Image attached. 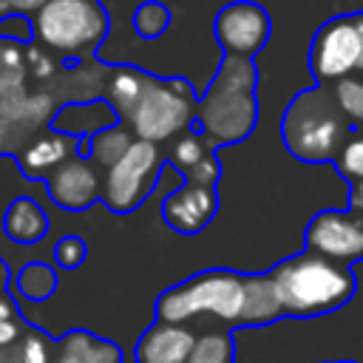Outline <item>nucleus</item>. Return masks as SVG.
<instances>
[{
  "mask_svg": "<svg viewBox=\"0 0 363 363\" xmlns=\"http://www.w3.org/2000/svg\"><path fill=\"white\" fill-rule=\"evenodd\" d=\"M352 119L340 108L335 88L312 85L298 91L284 116H281V139L284 147L306 164L337 162L343 147L352 142Z\"/></svg>",
  "mask_w": 363,
  "mask_h": 363,
  "instance_id": "f257e3e1",
  "label": "nucleus"
},
{
  "mask_svg": "<svg viewBox=\"0 0 363 363\" xmlns=\"http://www.w3.org/2000/svg\"><path fill=\"white\" fill-rule=\"evenodd\" d=\"M284 315L289 318H318L346 306L357 292V278L352 267L335 264L309 250L284 258L269 269Z\"/></svg>",
  "mask_w": 363,
  "mask_h": 363,
  "instance_id": "f03ea898",
  "label": "nucleus"
},
{
  "mask_svg": "<svg viewBox=\"0 0 363 363\" xmlns=\"http://www.w3.org/2000/svg\"><path fill=\"white\" fill-rule=\"evenodd\" d=\"M258 71L247 57L224 54L210 88L199 99L196 125L207 136L213 147L244 142L258 122V99H255Z\"/></svg>",
  "mask_w": 363,
  "mask_h": 363,
  "instance_id": "7ed1b4c3",
  "label": "nucleus"
},
{
  "mask_svg": "<svg viewBox=\"0 0 363 363\" xmlns=\"http://www.w3.org/2000/svg\"><path fill=\"white\" fill-rule=\"evenodd\" d=\"M247 275L235 269H204L164 289L156 298V320L184 323L196 315H216L230 326L244 323Z\"/></svg>",
  "mask_w": 363,
  "mask_h": 363,
  "instance_id": "20e7f679",
  "label": "nucleus"
},
{
  "mask_svg": "<svg viewBox=\"0 0 363 363\" xmlns=\"http://www.w3.org/2000/svg\"><path fill=\"white\" fill-rule=\"evenodd\" d=\"M34 37L62 54H91L108 34V14L99 0H48L34 14Z\"/></svg>",
  "mask_w": 363,
  "mask_h": 363,
  "instance_id": "39448f33",
  "label": "nucleus"
},
{
  "mask_svg": "<svg viewBox=\"0 0 363 363\" xmlns=\"http://www.w3.org/2000/svg\"><path fill=\"white\" fill-rule=\"evenodd\" d=\"M199 113V99L184 79H150L139 105L130 113V128L136 139L164 142L176 133L190 130Z\"/></svg>",
  "mask_w": 363,
  "mask_h": 363,
  "instance_id": "423d86ee",
  "label": "nucleus"
},
{
  "mask_svg": "<svg viewBox=\"0 0 363 363\" xmlns=\"http://www.w3.org/2000/svg\"><path fill=\"white\" fill-rule=\"evenodd\" d=\"M164 159L153 142L133 139L128 153L105 170L102 179V201L113 213L136 210L156 187V176L162 173Z\"/></svg>",
  "mask_w": 363,
  "mask_h": 363,
  "instance_id": "0eeeda50",
  "label": "nucleus"
},
{
  "mask_svg": "<svg viewBox=\"0 0 363 363\" xmlns=\"http://www.w3.org/2000/svg\"><path fill=\"white\" fill-rule=\"evenodd\" d=\"M360 57H363V40L354 14H337L329 17L312 37L309 68L318 85H329L352 77L354 68H360Z\"/></svg>",
  "mask_w": 363,
  "mask_h": 363,
  "instance_id": "6e6552de",
  "label": "nucleus"
},
{
  "mask_svg": "<svg viewBox=\"0 0 363 363\" xmlns=\"http://www.w3.org/2000/svg\"><path fill=\"white\" fill-rule=\"evenodd\" d=\"M303 244L309 252L343 267L363 261V213L349 207L315 213L303 230Z\"/></svg>",
  "mask_w": 363,
  "mask_h": 363,
  "instance_id": "1a4fd4ad",
  "label": "nucleus"
},
{
  "mask_svg": "<svg viewBox=\"0 0 363 363\" xmlns=\"http://www.w3.org/2000/svg\"><path fill=\"white\" fill-rule=\"evenodd\" d=\"M272 23L264 6L252 0H235L227 3L213 23V34L224 54L230 57H247L252 60L269 40Z\"/></svg>",
  "mask_w": 363,
  "mask_h": 363,
  "instance_id": "9d476101",
  "label": "nucleus"
},
{
  "mask_svg": "<svg viewBox=\"0 0 363 363\" xmlns=\"http://www.w3.org/2000/svg\"><path fill=\"white\" fill-rule=\"evenodd\" d=\"M218 210V193L213 184H182L162 201V218L167 221L170 230L182 235H196L201 233Z\"/></svg>",
  "mask_w": 363,
  "mask_h": 363,
  "instance_id": "9b49d317",
  "label": "nucleus"
},
{
  "mask_svg": "<svg viewBox=\"0 0 363 363\" xmlns=\"http://www.w3.org/2000/svg\"><path fill=\"white\" fill-rule=\"evenodd\" d=\"M45 190L51 201L62 210H85L102 196V182L96 170L82 159L71 156L60 167H54L45 179Z\"/></svg>",
  "mask_w": 363,
  "mask_h": 363,
  "instance_id": "f8f14e48",
  "label": "nucleus"
},
{
  "mask_svg": "<svg viewBox=\"0 0 363 363\" xmlns=\"http://www.w3.org/2000/svg\"><path fill=\"white\" fill-rule=\"evenodd\" d=\"M196 337L182 323L153 320L136 343V363H187Z\"/></svg>",
  "mask_w": 363,
  "mask_h": 363,
  "instance_id": "ddd939ff",
  "label": "nucleus"
},
{
  "mask_svg": "<svg viewBox=\"0 0 363 363\" xmlns=\"http://www.w3.org/2000/svg\"><path fill=\"white\" fill-rule=\"evenodd\" d=\"M77 150V136H65L60 130H48L37 139H31L23 153H20V170L28 179H48V173L54 167H60L62 162H68Z\"/></svg>",
  "mask_w": 363,
  "mask_h": 363,
  "instance_id": "4468645a",
  "label": "nucleus"
},
{
  "mask_svg": "<svg viewBox=\"0 0 363 363\" xmlns=\"http://www.w3.org/2000/svg\"><path fill=\"white\" fill-rule=\"evenodd\" d=\"M3 233L14 244H37L48 233V216L34 199L20 196L9 204L6 216H3Z\"/></svg>",
  "mask_w": 363,
  "mask_h": 363,
  "instance_id": "2eb2a0df",
  "label": "nucleus"
},
{
  "mask_svg": "<svg viewBox=\"0 0 363 363\" xmlns=\"http://www.w3.org/2000/svg\"><path fill=\"white\" fill-rule=\"evenodd\" d=\"M284 318V306L278 301L275 284L269 272H255L247 275V309H244V323L241 326H264Z\"/></svg>",
  "mask_w": 363,
  "mask_h": 363,
  "instance_id": "dca6fc26",
  "label": "nucleus"
},
{
  "mask_svg": "<svg viewBox=\"0 0 363 363\" xmlns=\"http://www.w3.org/2000/svg\"><path fill=\"white\" fill-rule=\"evenodd\" d=\"M150 79L153 77H147V74H142V71H136L130 65H119L111 74V79L105 82V102L116 111V116L130 119V113L139 105V99H142L145 88L150 85Z\"/></svg>",
  "mask_w": 363,
  "mask_h": 363,
  "instance_id": "f3484780",
  "label": "nucleus"
},
{
  "mask_svg": "<svg viewBox=\"0 0 363 363\" xmlns=\"http://www.w3.org/2000/svg\"><path fill=\"white\" fill-rule=\"evenodd\" d=\"M14 289L26 301H34V303L48 301L54 295V289H57V272H54V267L43 264V261H28L17 272Z\"/></svg>",
  "mask_w": 363,
  "mask_h": 363,
  "instance_id": "a211bd4d",
  "label": "nucleus"
},
{
  "mask_svg": "<svg viewBox=\"0 0 363 363\" xmlns=\"http://www.w3.org/2000/svg\"><path fill=\"white\" fill-rule=\"evenodd\" d=\"M130 145H133V136H130L122 125H111V128H105V130H99V133L91 136L88 150H91V156L108 170V167H113V164L128 153Z\"/></svg>",
  "mask_w": 363,
  "mask_h": 363,
  "instance_id": "6ab92c4d",
  "label": "nucleus"
},
{
  "mask_svg": "<svg viewBox=\"0 0 363 363\" xmlns=\"http://www.w3.org/2000/svg\"><path fill=\"white\" fill-rule=\"evenodd\" d=\"M207 153H213V145L207 142V136L201 130H184L176 142H173V150H170V164L179 170V173H187L193 170Z\"/></svg>",
  "mask_w": 363,
  "mask_h": 363,
  "instance_id": "aec40b11",
  "label": "nucleus"
},
{
  "mask_svg": "<svg viewBox=\"0 0 363 363\" xmlns=\"http://www.w3.org/2000/svg\"><path fill=\"white\" fill-rule=\"evenodd\" d=\"M233 357H235V346L230 332H204L196 337L187 363H233Z\"/></svg>",
  "mask_w": 363,
  "mask_h": 363,
  "instance_id": "412c9836",
  "label": "nucleus"
},
{
  "mask_svg": "<svg viewBox=\"0 0 363 363\" xmlns=\"http://www.w3.org/2000/svg\"><path fill=\"white\" fill-rule=\"evenodd\" d=\"M170 26V9L159 0H147L133 11V31L145 40H156Z\"/></svg>",
  "mask_w": 363,
  "mask_h": 363,
  "instance_id": "4be33fe9",
  "label": "nucleus"
},
{
  "mask_svg": "<svg viewBox=\"0 0 363 363\" xmlns=\"http://www.w3.org/2000/svg\"><path fill=\"white\" fill-rule=\"evenodd\" d=\"M335 96L352 122H363V79H357L352 74V77L335 82Z\"/></svg>",
  "mask_w": 363,
  "mask_h": 363,
  "instance_id": "5701e85b",
  "label": "nucleus"
},
{
  "mask_svg": "<svg viewBox=\"0 0 363 363\" xmlns=\"http://www.w3.org/2000/svg\"><path fill=\"white\" fill-rule=\"evenodd\" d=\"M91 332L74 329L60 337V354L54 363H91Z\"/></svg>",
  "mask_w": 363,
  "mask_h": 363,
  "instance_id": "b1692460",
  "label": "nucleus"
},
{
  "mask_svg": "<svg viewBox=\"0 0 363 363\" xmlns=\"http://www.w3.org/2000/svg\"><path fill=\"white\" fill-rule=\"evenodd\" d=\"M23 352H26V363H54L60 354V340H51L28 326V332L23 335Z\"/></svg>",
  "mask_w": 363,
  "mask_h": 363,
  "instance_id": "393cba45",
  "label": "nucleus"
},
{
  "mask_svg": "<svg viewBox=\"0 0 363 363\" xmlns=\"http://www.w3.org/2000/svg\"><path fill=\"white\" fill-rule=\"evenodd\" d=\"M335 167H337V173H340L346 182H363V136L352 139V142L343 147V153L337 156Z\"/></svg>",
  "mask_w": 363,
  "mask_h": 363,
  "instance_id": "a878e982",
  "label": "nucleus"
},
{
  "mask_svg": "<svg viewBox=\"0 0 363 363\" xmlns=\"http://www.w3.org/2000/svg\"><path fill=\"white\" fill-rule=\"evenodd\" d=\"M88 255V244L79 238V235H62L54 247V261L62 267V269H77Z\"/></svg>",
  "mask_w": 363,
  "mask_h": 363,
  "instance_id": "bb28decb",
  "label": "nucleus"
},
{
  "mask_svg": "<svg viewBox=\"0 0 363 363\" xmlns=\"http://www.w3.org/2000/svg\"><path fill=\"white\" fill-rule=\"evenodd\" d=\"M34 37V23L26 20V14H6L0 20V40L3 43H28Z\"/></svg>",
  "mask_w": 363,
  "mask_h": 363,
  "instance_id": "cd10ccee",
  "label": "nucleus"
},
{
  "mask_svg": "<svg viewBox=\"0 0 363 363\" xmlns=\"http://www.w3.org/2000/svg\"><path fill=\"white\" fill-rule=\"evenodd\" d=\"M218 176H221V164H218L216 153H207V156H204L193 170H187V173H184V179H187V182H193V184H213V187H216Z\"/></svg>",
  "mask_w": 363,
  "mask_h": 363,
  "instance_id": "c85d7f7f",
  "label": "nucleus"
},
{
  "mask_svg": "<svg viewBox=\"0 0 363 363\" xmlns=\"http://www.w3.org/2000/svg\"><path fill=\"white\" fill-rule=\"evenodd\" d=\"M26 68H31V74H34L37 79H45V77L54 74L57 62L51 60V54H45L43 45H31V48L26 51Z\"/></svg>",
  "mask_w": 363,
  "mask_h": 363,
  "instance_id": "c756f323",
  "label": "nucleus"
},
{
  "mask_svg": "<svg viewBox=\"0 0 363 363\" xmlns=\"http://www.w3.org/2000/svg\"><path fill=\"white\" fill-rule=\"evenodd\" d=\"M26 332H28V323H20L17 318H11V320H0V346L20 343Z\"/></svg>",
  "mask_w": 363,
  "mask_h": 363,
  "instance_id": "7c9ffc66",
  "label": "nucleus"
},
{
  "mask_svg": "<svg viewBox=\"0 0 363 363\" xmlns=\"http://www.w3.org/2000/svg\"><path fill=\"white\" fill-rule=\"evenodd\" d=\"M0 363H26L23 340L20 343H11V346H0Z\"/></svg>",
  "mask_w": 363,
  "mask_h": 363,
  "instance_id": "2f4dec72",
  "label": "nucleus"
},
{
  "mask_svg": "<svg viewBox=\"0 0 363 363\" xmlns=\"http://www.w3.org/2000/svg\"><path fill=\"white\" fill-rule=\"evenodd\" d=\"M48 0H9L14 14H37Z\"/></svg>",
  "mask_w": 363,
  "mask_h": 363,
  "instance_id": "473e14b6",
  "label": "nucleus"
},
{
  "mask_svg": "<svg viewBox=\"0 0 363 363\" xmlns=\"http://www.w3.org/2000/svg\"><path fill=\"white\" fill-rule=\"evenodd\" d=\"M349 210L363 213V182H349Z\"/></svg>",
  "mask_w": 363,
  "mask_h": 363,
  "instance_id": "72a5a7b5",
  "label": "nucleus"
},
{
  "mask_svg": "<svg viewBox=\"0 0 363 363\" xmlns=\"http://www.w3.org/2000/svg\"><path fill=\"white\" fill-rule=\"evenodd\" d=\"M11 318H17L14 301H11L6 292H0V320H11Z\"/></svg>",
  "mask_w": 363,
  "mask_h": 363,
  "instance_id": "f704fd0d",
  "label": "nucleus"
},
{
  "mask_svg": "<svg viewBox=\"0 0 363 363\" xmlns=\"http://www.w3.org/2000/svg\"><path fill=\"white\" fill-rule=\"evenodd\" d=\"M6 284H9V264L0 258V292L6 289Z\"/></svg>",
  "mask_w": 363,
  "mask_h": 363,
  "instance_id": "c9c22d12",
  "label": "nucleus"
},
{
  "mask_svg": "<svg viewBox=\"0 0 363 363\" xmlns=\"http://www.w3.org/2000/svg\"><path fill=\"white\" fill-rule=\"evenodd\" d=\"M354 23H357V31H360V40H363V11H354ZM360 68H363V57H360Z\"/></svg>",
  "mask_w": 363,
  "mask_h": 363,
  "instance_id": "e433bc0d",
  "label": "nucleus"
},
{
  "mask_svg": "<svg viewBox=\"0 0 363 363\" xmlns=\"http://www.w3.org/2000/svg\"><path fill=\"white\" fill-rule=\"evenodd\" d=\"M9 130H11V125H9V122L0 116V139H3V136H9Z\"/></svg>",
  "mask_w": 363,
  "mask_h": 363,
  "instance_id": "4c0bfd02",
  "label": "nucleus"
},
{
  "mask_svg": "<svg viewBox=\"0 0 363 363\" xmlns=\"http://www.w3.org/2000/svg\"><path fill=\"white\" fill-rule=\"evenodd\" d=\"M6 14H11V6H9V0H0V20H3Z\"/></svg>",
  "mask_w": 363,
  "mask_h": 363,
  "instance_id": "58836bf2",
  "label": "nucleus"
},
{
  "mask_svg": "<svg viewBox=\"0 0 363 363\" xmlns=\"http://www.w3.org/2000/svg\"><path fill=\"white\" fill-rule=\"evenodd\" d=\"M335 363H354V360H335Z\"/></svg>",
  "mask_w": 363,
  "mask_h": 363,
  "instance_id": "ea45409f",
  "label": "nucleus"
}]
</instances>
